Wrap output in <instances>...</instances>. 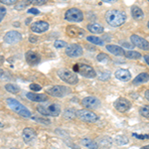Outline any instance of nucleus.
<instances>
[{
    "instance_id": "obj_1",
    "label": "nucleus",
    "mask_w": 149,
    "mask_h": 149,
    "mask_svg": "<svg viewBox=\"0 0 149 149\" xmlns=\"http://www.w3.org/2000/svg\"><path fill=\"white\" fill-rule=\"evenodd\" d=\"M126 19L127 17L125 12L116 10V9L109 10L105 13V21L111 27H119L125 23Z\"/></svg>"
},
{
    "instance_id": "obj_2",
    "label": "nucleus",
    "mask_w": 149,
    "mask_h": 149,
    "mask_svg": "<svg viewBox=\"0 0 149 149\" xmlns=\"http://www.w3.org/2000/svg\"><path fill=\"white\" fill-rule=\"evenodd\" d=\"M7 104H8L9 109L13 110L14 112L18 113L20 116L25 117V118H30L31 117V111L27 107H25L21 102L16 100L15 98H7Z\"/></svg>"
},
{
    "instance_id": "obj_3",
    "label": "nucleus",
    "mask_w": 149,
    "mask_h": 149,
    "mask_svg": "<svg viewBox=\"0 0 149 149\" xmlns=\"http://www.w3.org/2000/svg\"><path fill=\"white\" fill-rule=\"evenodd\" d=\"M37 111L44 116H58L61 113V107L57 103H51V104H39L36 107Z\"/></svg>"
},
{
    "instance_id": "obj_4",
    "label": "nucleus",
    "mask_w": 149,
    "mask_h": 149,
    "mask_svg": "<svg viewBox=\"0 0 149 149\" xmlns=\"http://www.w3.org/2000/svg\"><path fill=\"white\" fill-rule=\"evenodd\" d=\"M58 76L62 81H64L65 83L69 84V85H76L79 81V78L76 73L69 71L67 69H60L58 71Z\"/></svg>"
},
{
    "instance_id": "obj_5",
    "label": "nucleus",
    "mask_w": 149,
    "mask_h": 149,
    "mask_svg": "<svg viewBox=\"0 0 149 149\" xmlns=\"http://www.w3.org/2000/svg\"><path fill=\"white\" fill-rule=\"evenodd\" d=\"M65 19L69 22H81L84 20V14L78 8H70L65 13Z\"/></svg>"
},
{
    "instance_id": "obj_6",
    "label": "nucleus",
    "mask_w": 149,
    "mask_h": 149,
    "mask_svg": "<svg viewBox=\"0 0 149 149\" xmlns=\"http://www.w3.org/2000/svg\"><path fill=\"white\" fill-rule=\"evenodd\" d=\"M71 88L65 86H54L47 90L48 95L55 97H63L71 93Z\"/></svg>"
},
{
    "instance_id": "obj_7",
    "label": "nucleus",
    "mask_w": 149,
    "mask_h": 149,
    "mask_svg": "<svg viewBox=\"0 0 149 149\" xmlns=\"http://www.w3.org/2000/svg\"><path fill=\"white\" fill-rule=\"evenodd\" d=\"M77 117H79L81 121L88 122V123H93V122L97 121L98 119L97 115L88 109L77 110Z\"/></svg>"
},
{
    "instance_id": "obj_8",
    "label": "nucleus",
    "mask_w": 149,
    "mask_h": 149,
    "mask_svg": "<svg viewBox=\"0 0 149 149\" xmlns=\"http://www.w3.org/2000/svg\"><path fill=\"white\" fill-rule=\"evenodd\" d=\"M77 73H79L83 77L88 79H93L97 77V73H95V69L93 67H91L90 65H86V64H78Z\"/></svg>"
},
{
    "instance_id": "obj_9",
    "label": "nucleus",
    "mask_w": 149,
    "mask_h": 149,
    "mask_svg": "<svg viewBox=\"0 0 149 149\" xmlns=\"http://www.w3.org/2000/svg\"><path fill=\"white\" fill-rule=\"evenodd\" d=\"M65 53H66L67 56H69L70 58H79L84 54V50H83V47L80 46V45L71 44V45H69V46H67Z\"/></svg>"
},
{
    "instance_id": "obj_10",
    "label": "nucleus",
    "mask_w": 149,
    "mask_h": 149,
    "mask_svg": "<svg viewBox=\"0 0 149 149\" xmlns=\"http://www.w3.org/2000/svg\"><path fill=\"white\" fill-rule=\"evenodd\" d=\"M114 109L119 112H126L130 109L131 107V103L128 100L124 97H119L113 103Z\"/></svg>"
},
{
    "instance_id": "obj_11",
    "label": "nucleus",
    "mask_w": 149,
    "mask_h": 149,
    "mask_svg": "<svg viewBox=\"0 0 149 149\" xmlns=\"http://www.w3.org/2000/svg\"><path fill=\"white\" fill-rule=\"evenodd\" d=\"M3 40L6 44H9V45L16 44V43H19L22 40V35L19 32H17V31H9V32H7L5 36H4Z\"/></svg>"
},
{
    "instance_id": "obj_12",
    "label": "nucleus",
    "mask_w": 149,
    "mask_h": 149,
    "mask_svg": "<svg viewBox=\"0 0 149 149\" xmlns=\"http://www.w3.org/2000/svg\"><path fill=\"white\" fill-rule=\"evenodd\" d=\"M81 104L88 109H95L100 107V100L95 97H86L83 98Z\"/></svg>"
},
{
    "instance_id": "obj_13",
    "label": "nucleus",
    "mask_w": 149,
    "mask_h": 149,
    "mask_svg": "<svg viewBox=\"0 0 149 149\" xmlns=\"http://www.w3.org/2000/svg\"><path fill=\"white\" fill-rule=\"evenodd\" d=\"M130 40L131 43L134 45V46L138 47L139 49L145 50V51H148L149 50V42L147 40H145L144 38L140 37L138 35H131L130 36Z\"/></svg>"
},
{
    "instance_id": "obj_14",
    "label": "nucleus",
    "mask_w": 149,
    "mask_h": 149,
    "mask_svg": "<svg viewBox=\"0 0 149 149\" xmlns=\"http://www.w3.org/2000/svg\"><path fill=\"white\" fill-rule=\"evenodd\" d=\"M66 33L67 35L72 38H81L84 37V35H86V32L84 29L74 25H69L66 29Z\"/></svg>"
},
{
    "instance_id": "obj_15",
    "label": "nucleus",
    "mask_w": 149,
    "mask_h": 149,
    "mask_svg": "<svg viewBox=\"0 0 149 149\" xmlns=\"http://www.w3.org/2000/svg\"><path fill=\"white\" fill-rule=\"evenodd\" d=\"M49 27L50 25L48 22H45V21H37V22L33 23L30 28L33 32L39 33L40 34V33H44L49 30Z\"/></svg>"
},
{
    "instance_id": "obj_16",
    "label": "nucleus",
    "mask_w": 149,
    "mask_h": 149,
    "mask_svg": "<svg viewBox=\"0 0 149 149\" xmlns=\"http://www.w3.org/2000/svg\"><path fill=\"white\" fill-rule=\"evenodd\" d=\"M26 61H27V63L29 65H31V66H36V65H38L40 63L41 61V58L39 56V54L38 53H36L34 51H28L26 53Z\"/></svg>"
},
{
    "instance_id": "obj_17",
    "label": "nucleus",
    "mask_w": 149,
    "mask_h": 149,
    "mask_svg": "<svg viewBox=\"0 0 149 149\" xmlns=\"http://www.w3.org/2000/svg\"><path fill=\"white\" fill-rule=\"evenodd\" d=\"M37 134H36L35 130L31 127H26V128L23 129L22 131V138L24 140V142L29 143L31 141H33L36 138Z\"/></svg>"
},
{
    "instance_id": "obj_18",
    "label": "nucleus",
    "mask_w": 149,
    "mask_h": 149,
    "mask_svg": "<svg viewBox=\"0 0 149 149\" xmlns=\"http://www.w3.org/2000/svg\"><path fill=\"white\" fill-rule=\"evenodd\" d=\"M26 97L28 100L36 102H44L48 100V95L44 93H27Z\"/></svg>"
},
{
    "instance_id": "obj_19",
    "label": "nucleus",
    "mask_w": 149,
    "mask_h": 149,
    "mask_svg": "<svg viewBox=\"0 0 149 149\" xmlns=\"http://www.w3.org/2000/svg\"><path fill=\"white\" fill-rule=\"evenodd\" d=\"M114 76L117 80H119L121 81H130V79H131L130 72L127 71V70H124V69L117 70V71L115 72Z\"/></svg>"
},
{
    "instance_id": "obj_20",
    "label": "nucleus",
    "mask_w": 149,
    "mask_h": 149,
    "mask_svg": "<svg viewBox=\"0 0 149 149\" xmlns=\"http://www.w3.org/2000/svg\"><path fill=\"white\" fill-rule=\"evenodd\" d=\"M107 50L114 56H124L125 54L123 48L117 46V45H107Z\"/></svg>"
},
{
    "instance_id": "obj_21",
    "label": "nucleus",
    "mask_w": 149,
    "mask_h": 149,
    "mask_svg": "<svg viewBox=\"0 0 149 149\" xmlns=\"http://www.w3.org/2000/svg\"><path fill=\"white\" fill-rule=\"evenodd\" d=\"M81 145L84 146V147H86L88 149H97L98 148V144L97 142H95V140L90 138H83L80 141Z\"/></svg>"
},
{
    "instance_id": "obj_22",
    "label": "nucleus",
    "mask_w": 149,
    "mask_h": 149,
    "mask_svg": "<svg viewBox=\"0 0 149 149\" xmlns=\"http://www.w3.org/2000/svg\"><path fill=\"white\" fill-rule=\"evenodd\" d=\"M149 81V74L148 73H141L139 74L137 77H135V79L132 81L134 86H137L140 85V84H144V83H147Z\"/></svg>"
},
{
    "instance_id": "obj_23",
    "label": "nucleus",
    "mask_w": 149,
    "mask_h": 149,
    "mask_svg": "<svg viewBox=\"0 0 149 149\" xmlns=\"http://www.w3.org/2000/svg\"><path fill=\"white\" fill-rule=\"evenodd\" d=\"M86 28H88V30L90 31V32L93 33V34H102V33H103V31H104V28H103L102 25L97 24V23L88 24V25L86 26Z\"/></svg>"
},
{
    "instance_id": "obj_24",
    "label": "nucleus",
    "mask_w": 149,
    "mask_h": 149,
    "mask_svg": "<svg viewBox=\"0 0 149 149\" xmlns=\"http://www.w3.org/2000/svg\"><path fill=\"white\" fill-rule=\"evenodd\" d=\"M131 15L135 20H140L144 17V13L142 9L138 6H132L131 7Z\"/></svg>"
},
{
    "instance_id": "obj_25",
    "label": "nucleus",
    "mask_w": 149,
    "mask_h": 149,
    "mask_svg": "<svg viewBox=\"0 0 149 149\" xmlns=\"http://www.w3.org/2000/svg\"><path fill=\"white\" fill-rule=\"evenodd\" d=\"M86 40L90 43H92V44L98 45V46H103L104 45L103 40L100 39V37H95V36H88V37H86Z\"/></svg>"
},
{
    "instance_id": "obj_26",
    "label": "nucleus",
    "mask_w": 149,
    "mask_h": 149,
    "mask_svg": "<svg viewBox=\"0 0 149 149\" xmlns=\"http://www.w3.org/2000/svg\"><path fill=\"white\" fill-rule=\"evenodd\" d=\"M98 146H102V147H105V148H109L111 146L112 144V140L111 138L109 137H102L100 139V141H98Z\"/></svg>"
},
{
    "instance_id": "obj_27",
    "label": "nucleus",
    "mask_w": 149,
    "mask_h": 149,
    "mask_svg": "<svg viewBox=\"0 0 149 149\" xmlns=\"http://www.w3.org/2000/svg\"><path fill=\"white\" fill-rule=\"evenodd\" d=\"M64 117L66 119H74L77 117V110L74 109H68L64 111Z\"/></svg>"
},
{
    "instance_id": "obj_28",
    "label": "nucleus",
    "mask_w": 149,
    "mask_h": 149,
    "mask_svg": "<svg viewBox=\"0 0 149 149\" xmlns=\"http://www.w3.org/2000/svg\"><path fill=\"white\" fill-rule=\"evenodd\" d=\"M127 59H130V60H138L141 58V54L136 51H127L124 54Z\"/></svg>"
},
{
    "instance_id": "obj_29",
    "label": "nucleus",
    "mask_w": 149,
    "mask_h": 149,
    "mask_svg": "<svg viewBox=\"0 0 149 149\" xmlns=\"http://www.w3.org/2000/svg\"><path fill=\"white\" fill-rule=\"evenodd\" d=\"M5 90L8 93H14V95H15V93H18L19 92H20V88H19L17 86L13 85V84H7V85L5 86Z\"/></svg>"
},
{
    "instance_id": "obj_30",
    "label": "nucleus",
    "mask_w": 149,
    "mask_h": 149,
    "mask_svg": "<svg viewBox=\"0 0 149 149\" xmlns=\"http://www.w3.org/2000/svg\"><path fill=\"white\" fill-rule=\"evenodd\" d=\"M31 118H32L33 120L39 122V123L46 124V125H49V124H51V120H50V119L45 118V117H42V116H38V115H36V116H31Z\"/></svg>"
},
{
    "instance_id": "obj_31",
    "label": "nucleus",
    "mask_w": 149,
    "mask_h": 149,
    "mask_svg": "<svg viewBox=\"0 0 149 149\" xmlns=\"http://www.w3.org/2000/svg\"><path fill=\"white\" fill-rule=\"evenodd\" d=\"M128 138L124 135H118L115 137V142L118 145H125V144L128 143Z\"/></svg>"
},
{
    "instance_id": "obj_32",
    "label": "nucleus",
    "mask_w": 149,
    "mask_h": 149,
    "mask_svg": "<svg viewBox=\"0 0 149 149\" xmlns=\"http://www.w3.org/2000/svg\"><path fill=\"white\" fill-rule=\"evenodd\" d=\"M139 113L142 115L143 117L149 119V105H143L139 109Z\"/></svg>"
},
{
    "instance_id": "obj_33",
    "label": "nucleus",
    "mask_w": 149,
    "mask_h": 149,
    "mask_svg": "<svg viewBox=\"0 0 149 149\" xmlns=\"http://www.w3.org/2000/svg\"><path fill=\"white\" fill-rule=\"evenodd\" d=\"M109 57L107 54H104V53H100V54H98L97 56V60L98 62H100V63H105V62L109 61Z\"/></svg>"
},
{
    "instance_id": "obj_34",
    "label": "nucleus",
    "mask_w": 149,
    "mask_h": 149,
    "mask_svg": "<svg viewBox=\"0 0 149 149\" xmlns=\"http://www.w3.org/2000/svg\"><path fill=\"white\" fill-rule=\"evenodd\" d=\"M54 47L57 48V49H62V48L67 47V43L62 40H57V41H55V43H54Z\"/></svg>"
},
{
    "instance_id": "obj_35",
    "label": "nucleus",
    "mask_w": 149,
    "mask_h": 149,
    "mask_svg": "<svg viewBox=\"0 0 149 149\" xmlns=\"http://www.w3.org/2000/svg\"><path fill=\"white\" fill-rule=\"evenodd\" d=\"M132 136L133 137H136L140 140H144V139H149V134H137V133H132Z\"/></svg>"
},
{
    "instance_id": "obj_36",
    "label": "nucleus",
    "mask_w": 149,
    "mask_h": 149,
    "mask_svg": "<svg viewBox=\"0 0 149 149\" xmlns=\"http://www.w3.org/2000/svg\"><path fill=\"white\" fill-rule=\"evenodd\" d=\"M48 0H28L29 3H32V4H35V5H43L45 4Z\"/></svg>"
},
{
    "instance_id": "obj_37",
    "label": "nucleus",
    "mask_w": 149,
    "mask_h": 149,
    "mask_svg": "<svg viewBox=\"0 0 149 149\" xmlns=\"http://www.w3.org/2000/svg\"><path fill=\"white\" fill-rule=\"evenodd\" d=\"M30 90L34 91V92H39V91L42 90V86H41L40 85H37V84H31Z\"/></svg>"
},
{
    "instance_id": "obj_38",
    "label": "nucleus",
    "mask_w": 149,
    "mask_h": 149,
    "mask_svg": "<svg viewBox=\"0 0 149 149\" xmlns=\"http://www.w3.org/2000/svg\"><path fill=\"white\" fill-rule=\"evenodd\" d=\"M5 15H6V8L3 6H0V22L3 20Z\"/></svg>"
},
{
    "instance_id": "obj_39",
    "label": "nucleus",
    "mask_w": 149,
    "mask_h": 149,
    "mask_svg": "<svg viewBox=\"0 0 149 149\" xmlns=\"http://www.w3.org/2000/svg\"><path fill=\"white\" fill-rule=\"evenodd\" d=\"M18 0H0V3L5 4V5H12V4L17 3Z\"/></svg>"
},
{
    "instance_id": "obj_40",
    "label": "nucleus",
    "mask_w": 149,
    "mask_h": 149,
    "mask_svg": "<svg viewBox=\"0 0 149 149\" xmlns=\"http://www.w3.org/2000/svg\"><path fill=\"white\" fill-rule=\"evenodd\" d=\"M28 13L35 14V15H37V14H39V13H40V11L38 10V9H36V8H31V9H29Z\"/></svg>"
},
{
    "instance_id": "obj_41",
    "label": "nucleus",
    "mask_w": 149,
    "mask_h": 149,
    "mask_svg": "<svg viewBox=\"0 0 149 149\" xmlns=\"http://www.w3.org/2000/svg\"><path fill=\"white\" fill-rule=\"evenodd\" d=\"M27 4H28V3H25V2H21V5H16L15 8H16V9H18V10H21V9L25 8Z\"/></svg>"
},
{
    "instance_id": "obj_42",
    "label": "nucleus",
    "mask_w": 149,
    "mask_h": 149,
    "mask_svg": "<svg viewBox=\"0 0 149 149\" xmlns=\"http://www.w3.org/2000/svg\"><path fill=\"white\" fill-rule=\"evenodd\" d=\"M37 41H38V38L35 37V36H30V37H29V42L30 43L34 44V43H37Z\"/></svg>"
},
{
    "instance_id": "obj_43",
    "label": "nucleus",
    "mask_w": 149,
    "mask_h": 149,
    "mask_svg": "<svg viewBox=\"0 0 149 149\" xmlns=\"http://www.w3.org/2000/svg\"><path fill=\"white\" fill-rule=\"evenodd\" d=\"M121 45L123 47H125V48H133L134 47V45L132 44V43H130V44H129V43H127V42H122Z\"/></svg>"
},
{
    "instance_id": "obj_44",
    "label": "nucleus",
    "mask_w": 149,
    "mask_h": 149,
    "mask_svg": "<svg viewBox=\"0 0 149 149\" xmlns=\"http://www.w3.org/2000/svg\"><path fill=\"white\" fill-rule=\"evenodd\" d=\"M144 60H145V62L149 66V55H145V56H144Z\"/></svg>"
},
{
    "instance_id": "obj_45",
    "label": "nucleus",
    "mask_w": 149,
    "mask_h": 149,
    "mask_svg": "<svg viewBox=\"0 0 149 149\" xmlns=\"http://www.w3.org/2000/svg\"><path fill=\"white\" fill-rule=\"evenodd\" d=\"M102 1L105 2V3H113V2H115L116 0H102Z\"/></svg>"
},
{
    "instance_id": "obj_46",
    "label": "nucleus",
    "mask_w": 149,
    "mask_h": 149,
    "mask_svg": "<svg viewBox=\"0 0 149 149\" xmlns=\"http://www.w3.org/2000/svg\"><path fill=\"white\" fill-rule=\"evenodd\" d=\"M145 98L149 102V90H147V91L145 92Z\"/></svg>"
},
{
    "instance_id": "obj_47",
    "label": "nucleus",
    "mask_w": 149,
    "mask_h": 149,
    "mask_svg": "<svg viewBox=\"0 0 149 149\" xmlns=\"http://www.w3.org/2000/svg\"><path fill=\"white\" fill-rule=\"evenodd\" d=\"M3 76H4V71L2 69H0V78H2Z\"/></svg>"
},
{
    "instance_id": "obj_48",
    "label": "nucleus",
    "mask_w": 149,
    "mask_h": 149,
    "mask_svg": "<svg viewBox=\"0 0 149 149\" xmlns=\"http://www.w3.org/2000/svg\"><path fill=\"white\" fill-rule=\"evenodd\" d=\"M4 61V57L3 56H0V64H2Z\"/></svg>"
},
{
    "instance_id": "obj_49",
    "label": "nucleus",
    "mask_w": 149,
    "mask_h": 149,
    "mask_svg": "<svg viewBox=\"0 0 149 149\" xmlns=\"http://www.w3.org/2000/svg\"><path fill=\"white\" fill-rule=\"evenodd\" d=\"M140 149H149V144H148V145H145V146H143V147H141Z\"/></svg>"
},
{
    "instance_id": "obj_50",
    "label": "nucleus",
    "mask_w": 149,
    "mask_h": 149,
    "mask_svg": "<svg viewBox=\"0 0 149 149\" xmlns=\"http://www.w3.org/2000/svg\"><path fill=\"white\" fill-rule=\"evenodd\" d=\"M3 126V124H2V122H0V127H2Z\"/></svg>"
},
{
    "instance_id": "obj_51",
    "label": "nucleus",
    "mask_w": 149,
    "mask_h": 149,
    "mask_svg": "<svg viewBox=\"0 0 149 149\" xmlns=\"http://www.w3.org/2000/svg\"><path fill=\"white\" fill-rule=\"evenodd\" d=\"M147 26H148V28H149V22H148V24H147Z\"/></svg>"
},
{
    "instance_id": "obj_52",
    "label": "nucleus",
    "mask_w": 149,
    "mask_h": 149,
    "mask_svg": "<svg viewBox=\"0 0 149 149\" xmlns=\"http://www.w3.org/2000/svg\"><path fill=\"white\" fill-rule=\"evenodd\" d=\"M11 149H17V148H11Z\"/></svg>"
},
{
    "instance_id": "obj_53",
    "label": "nucleus",
    "mask_w": 149,
    "mask_h": 149,
    "mask_svg": "<svg viewBox=\"0 0 149 149\" xmlns=\"http://www.w3.org/2000/svg\"><path fill=\"white\" fill-rule=\"evenodd\" d=\"M148 1H149V0H148Z\"/></svg>"
}]
</instances>
